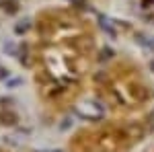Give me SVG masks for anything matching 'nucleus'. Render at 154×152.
I'll list each match as a JSON object with an SVG mask.
<instances>
[{
  "label": "nucleus",
  "mask_w": 154,
  "mask_h": 152,
  "mask_svg": "<svg viewBox=\"0 0 154 152\" xmlns=\"http://www.w3.org/2000/svg\"><path fill=\"white\" fill-rule=\"evenodd\" d=\"M6 6H8V12H14V11H17V2H14V0L4 2V8H6Z\"/></svg>",
  "instance_id": "obj_2"
},
{
  "label": "nucleus",
  "mask_w": 154,
  "mask_h": 152,
  "mask_svg": "<svg viewBox=\"0 0 154 152\" xmlns=\"http://www.w3.org/2000/svg\"><path fill=\"white\" fill-rule=\"evenodd\" d=\"M19 82H21V78H12V80H8V82H6V86H17Z\"/></svg>",
  "instance_id": "obj_5"
},
{
  "label": "nucleus",
  "mask_w": 154,
  "mask_h": 152,
  "mask_svg": "<svg viewBox=\"0 0 154 152\" xmlns=\"http://www.w3.org/2000/svg\"><path fill=\"white\" fill-rule=\"evenodd\" d=\"M150 68H152V70H154V60H152V64H150Z\"/></svg>",
  "instance_id": "obj_8"
},
{
  "label": "nucleus",
  "mask_w": 154,
  "mask_h": 152,
  "mask_svg": "<svg viewBox=\"0 0 154 152\" xmlns=\"http://www.w3.org/2000/svg\"><path fill=\"white\" fill-rule=\"evenodd\" d=\"M4 51H8V54H14V45H12V43H4Z\"/></svg>",
  "instance_id": "obj_4"
},
{
  "label": "nucleus",
  "mask_w": 154,
  "mask_h": 152,
  "mask_svg": "<svg viewBox=\"0 0 154 152\" xmlns=\"http://www.w3.org/2000/svg\"><path fill=\"white\" fill-rule=\"evenodd\" d=\"M111 56H113V51H111V49H109V47H107V49H103V58H111Z\"/></svg>",
  "instance_id": "obj_6"
},
{
  "label": "nucleus",
  "mask_w": 154,
  "mask_h": 152,
  "mask_svg": "<svg viewBox=\"0 0 154 152\" xmlns=\"http://www.w3.org/2000/svg\"><path fill=\"white\" fill-rule=\"evenodd\" d=\"M29 29V21L25 19V21H21V25H17V33H25Z\"/></svg>",
  "instance_id": "obj_1"
},
{
  "label": "nucleus",
  "mask_w": 154,
  "mask_h": 152,
  "mask_svg": "<svg viewBox=\"0 0 154 152\" xmlns=\"http://www.w3.org/2000/svg\"><path fill=\"white\" fill-rule=\"evenodd\" d=\"M70 128V121H68V119H66V121H64V123H62V129H68Z\"/></svg>",
  "instance_id": "obj_7"
},
{
  "label": "nucleus",
  "mask_w": 154,
  "mask_h": 152,
  "mask_svg": "<svg viewBox=\"0 0 154 152\" xmlns=\"http://www.w3.org/2000/svg\"><path fill=\"white\" fill-rule=\"evenodd\" d=\"M8 74H11V72L6 70V68H0V80H6V78H8Z\"/></svg>",
  "instance_id": "obj_3"
}]
</instances>
